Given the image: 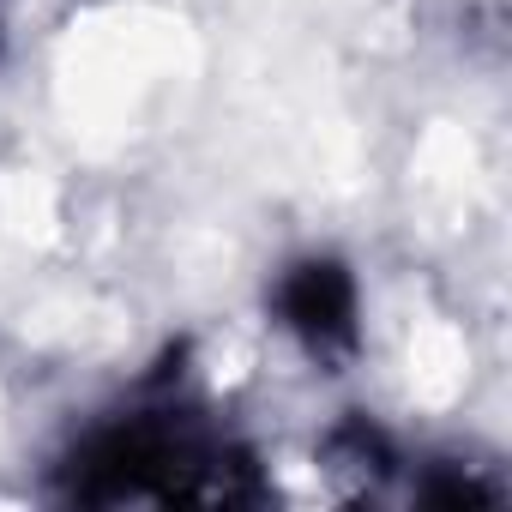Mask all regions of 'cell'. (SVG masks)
Listing matches in <instances>:
<instances>
[{"label":"cell","instance_id":"cell-1","mask_svg":"<svg viewBox=\"0 0 512 512\" xmlns=\"http://www.w3.org/2000/svg\"><path fill=\"white\" fill-rule=\"evenodd\" d=\"M284 314H290L314 344L350 338V284H344V272H338V266H302V272L290 278V290H284Z\"/></svg>","mask_w":512,"mask_h":512}]
</instances>
